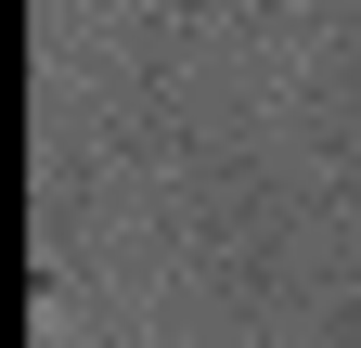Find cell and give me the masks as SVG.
Masks as SVG:
<instances>
[]
</instances>
